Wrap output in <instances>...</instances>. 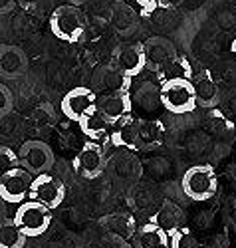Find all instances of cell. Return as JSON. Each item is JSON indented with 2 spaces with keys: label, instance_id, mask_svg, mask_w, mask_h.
<instances>
[{
  "label": "cell",
  "instance_id": "cb8c5ba5",
  "mask_svg": "<svg viewBox=\"0 0 236 248\" xmlns=\"http://www.w3.org/2000/svg\"><path fill=\"white\" fill-rule=\"evenodd\" d=\"M115 175L125 179V181H135L141 177L143 167H141V161L137 159L135 151L125 149V153H119L115 157V167H113Z\"/></svg>",
  "mask_w": 236,
  "mask_h": 248
},
{
  "label": "cell",
  "instance_id": "5bb4252c",
  "mask_svg": "<svg viewBox=\"0 0 236 248\" xmlns=\"http://www.w3.org/2000/svg\"><path fill=\"white\" fill-rule=\"evenodd\" d=\"M131 95V103L147 115H153L163 108L161 101V86H157L155 81H143V84L137 86V90Z\"/></svg>",
  "mask_w": 236,
  "mask_h": 248
},
{
  "label": "cell",
  "instance_id": "4316f807",
  "mask_svg": "<svg viewBox=\"0 0 236 248\" xmlns=\"http://www.w3.org/2000/svg\"><path fill=\"white\" fill-rule=\"evenodd\" d=\"M141 167H143V171H145L149 177H151V179L161 181V179L169 177V173H171V161H169L167 157L153 155V157L145 159V161L141 163Z\"/></svg>",
  "mask_w": 236,
  "mask_h": 248
},
{
  "label": "cell",
  "instance_id": "1f68e13d",
  "mask_svg": "<svg viewBox=\"0 0 236 248\" xmlns=\"http://www.w3.org/2000/svg\"><path fill=\"white\" fill-rule=\"evenodd\" d=\"M135 2H137L143 10H151V12H153V10L159 6L161 0H135Z\"/></svg>",
  "mask_w": 236,
  "mask_h": 248
},
{
  "label": "cell",
  "instance_id": "ba28073f",
  "mask_svg": "<svg viewBox=\"0 0 236 248\" xmlns=\"http://www.w3.org/2000/svg\"><path fill=\"white\" fill-rule=\"evenodd\" d=\"M30 183H32V175L24 167L16 165V167L0 175V199L12 204L22 202L28 197Z\"/></svg>",
  "mask_w": 236,
  "mask_h": 248
},
{
  "label": "cell",
  "instance_id": "7402d4cb",
  "mask_svg": "<svg viewBox=\"0 0 236 248\" xmlns=\"http://www.w3.org/2000/svg\"><path fill=\"white\" fill-rule=\"evenodd\" d=\"M137 12L129 6L121 2V0H117V2H113L111 6V24L115 26L117 32L121 34H129L137 28Z\"/></svg>",
  "mask_w": 236,
  "mask_h": 248
},
{
  "label": "cell",
  "instance_id": "484cf974",
  "mask_svg": "<svg viewBox=\"0 0 236 248\" xmlns=\"http://www.w3.org/2000/svg\"><path fill=\"white\" fill-rule=\"evenodd\" d=\"M169 246L171 248H203L201 240L189 226H179L173 232H169Z\"/></svg>",
  "mask_w": 236,
  "mask_h": 248
},
{
  "label": "cell",
  "instance_id": "d6986e66",
  "mask_svg": "<svg viewBox=\"0 0 236 248\" xmlns=\"http://www.w3.org/2000/svg\"><path fill=\"white\" fill-rule=\"evenodd\" d=\"M78 123H79L81 133L88 139H92V141H101V139H105L107 135H110L111 123L97 111V108H94L85 115H81V119Z\"/></svg>",
  "mask_w": 236,
  "mask_h": 248
},
{
  "label": "cell",
  "instance_id": "277c9868",
  "mask_svg": "<svg viewBox=\"0 0 236 248\" xmlns=\"http://www.w3.org/2000/svg\"><path fill=\"white\" fill-rule=\"evenodd\" d=\"M50 28L58 40H63V42H68V44H76V42H79L85 32V18L79 8L63 4L52 12Z\"/></svg>",
  "mask_w": 236,
  "mask_h": 248
},
{
  "label": "cell",
  "instance_id": "2e32d148",
  "mask_svg": "<svg viewBox=\"0 0 236 248\" xmlns=\"http://www.w3.org/2000/svg\"><path fill=\"white\" fill-rule=\"evenodd\" d=\"M117 129L110 135L111 137V143L119 149H129V151H141L139 147V121L135 119H129V115L119 119L117 123Z\"/></svg>",
  "mask_w": 236,
  "mask_h": 248
},
{
  "label": "cell",
  "instance_id": "ffe728a7",
  "mask_svg": "<svg viewBox=\"0 0 236 248\" xmlns=\"http://www.w3.org/2000/svg\"><path fill=\"white\" fill-rule=\"evenodd\" d=\"M169 246V234L161 226L147 222L135 232V248H167Z\"/></svg>",
  "mask_w": 236,
  "mask_h": 248
},
{
  "label": "cell",
  "instance_id": "7c38bea8",
  "mask_svg": "<svg viewBox=\"0 0 236 248\" xmlns=\"http://www.w3.org/2000/svg\"><path fill=\"white\" fill-rule=\"evenodd\" d=\"M143 54H145V64L149 70L157 72L165 62H169L173 56H177V48L169 38L163 36H151L143 42Z\"/></svg>",
  "mask_w": 236,
  "mask_h": 248
},
{
  "label": "cell",
  "instance_id": "4dcf8cb0",
  "mask_svg": "<svg viewBox=\"0 0 236 248\" xmlns=\"http://www.w3.org/2000/svg\"><path fill=\"white\" fill-rule=\"evenodd\" d=\"M195 222H197V226L199 229H210L212 226V213L210 211H197L195 213Z\"/></svg>",
  "mask_w": 236,
  "mask_h": 248
},
{
  "label": "cell",
  "instance_id": "83f0119b",
  "mask_svg": "<svg viewBox=\"0 0 236 248\" xmlns=\"http://www.w3.org/2000/svg\"><path fill=\"white\" fill-rule=\"evenodd\" d=\"M16 165H18V153H14V149L8 145H0V175L16 167Z\"/></svg>",
  "mask_w": 236,
  "mask_h": 248
},
{
  "label": "cell",
  "instance_id": "44dd1931",
  "mask_svg": "<svg viewBox=\"0 0 236 248\" xmlns=\"http://www.w3.org/2000/svg\"><path fill=\"white\" fill-rule=\"evenodd\" d=\"M159 76L161 81H167V79H177V78H185V79H192V66L187 56H173L169 62L155 72Z\"/></svg>",
  "mask_w": 236,
  "mask_h": 248
},
{
  "label": "cell",
  "instance_id": "52a82bcc",
  "mask_svg": "<svg viewBox=\"0 0 236 248\" xmlns=\"http://www.w3.org/2000/svg\"><path fill=\"white\" fill-rule=\"evenodd\" d=\"M107 167V159L99 143L85 141L83 147L74 157V171L81 179H97Z\"/></svg>",
  "mask_w": 236,
  "mask_h": 248
},
{
  "label": "cell",
  "instance_id": "d4e9b609",
  "mask_svg": "<svg viewBox=\"0 0 236 248\" xmlns=\"http://www.w3.org/2000/svg\"><path fill=\"white\" fill-rule=\"evenodd\" d=\"M26 234L14 224V220L0 222V248H24Z\"/></svg>",
  "mask_w": 236,
  "mask_h": 248
},
{
  "label": "cell",
  "instance_id": "d6a6232c",
  "mask_svg": "<svg viewBox=\"0 0 236 248\" xmlns=\"http://www.w3.org/2000/svg\"><path fill=\"white\" fill-rule=\"evenodd\" d=\"M16 6V0H0V14H8Z\"/></svg>",
  "mask_w": 236,
  "mask_h": 248
},
{
  "label": "cell",
  "instance_id": "836d02e7",
  "mask_svg": "<svg viewBox=\"0 0 236 248\" xmlns=\"http://www.w3.org/2000/svg\"><path fill=\"white\" fill-rule=\"evenodd\" d=\"M2 220H6L4 218V201L0 199V222H2Z\"/></svg>",
  "mask_w": 236,
  "mask_h": 248
},
{
  "label": "cell",
  "instance_id": "5b68a950",
  "mask_svg": "<svg viewBox=\"0 0 236 248\" xmlns=\"http://www.w3.org/2000/svg\"><path fill=\"white\" fill-rule=\"evenodd\" d=\"M18 165L24 167L32 177L48 173L54 167V151L50 149L48 143L40 139H30L22 143L18 151Z\"/></svg>",
  "mask_w": 236,
  "mask_h": 248
},
{
  "label": "cell",
  "instance_id": "ac0fdd59",
  "mask_svg": "<svg viewBox=\"0 0 236 248\" xmlns=\"http://www.w3.org/2000/svg\"><path fill=\"white\" fill-rule=\"evenodd\" d=\"M101 226L115 238H133L137 232V220L129 213H113L101 218Z\"/></svg>",
  "mask_w": 236,
  "mask_h": 248
},
{
  "label": "cell",
  "instance_id": "f546056e",
  "mask_svg": "<svg viewBox=\"0 0 236 248\" xmlns=\"http://www.w3.org/2000/svg\"><path fill=\"white\" fill-rule=\"evenodd\" d=\"M206 246H208V248H230V246H232L230 232H228L226 229H222V231H219V232H212Z\"/></svg>",
  "mask_w": 236,
  "mask_h": 248
},
{
  "label": "cell",
  "instance_id": "e575fe53",
  "mask_svg": "<svg viewBox=\"0 0 236 248\" xmlns=\"http://www.w3.org/2000/svg\"><path fill=\"white\" fill-rule=\"evenodd\" d=\"M230 50H232V54L236 56V38L232 40V44H230Z\"/></svg>",
  "mask_w": 236,
  "mask_h": 248
},
{
  "label": "cell",
  "instance_id": "9c48e42d",
  "mask_svg": "<svg viewBox=\"0 0 236 248\" xmlns=\"http://www.w3.org/2000/svg\"><path fill=\"white\" fill-rule=\"evenodd\" d=\"M95 101H97V95L92 88H74L62 97L60 109L70 121L78 123L81 115H85L90 109L95 108Z\"/></svg>",
  "mask_w": 236,
  "mask_h": 248
},
{
  "label": "cell",
  "instance_id": "7a4b0ae2",
  "mask_svg": "<svg viewBox=\"0 0 236 248\" xmlns=\"http://www.w3.org/2000/svg\"><path fill=\"white\" fill-rule=\"evenodd\" d=\"M161 101H163V108L167 111L177 113V115L192 113L199 108L192 79H185V78L163 81L161 84Z\"/></svg>",
  "mask_w": 236,
  "mask_h": 248
},
{
  "label": "cell",
  "instance_id": "e0dca14e",
  "mask_svg": "<svg viewBox=\"0 0 236 248\" xmlns=\"http://www.w3.org/2000/svg\"><path fill=\"white\" fill-rule=\"evenodd\" d=\"M192 86H195V95H197V106L203 108H217V103L220 101V88L208 72L199 74L192 79Z\"/></svg>",
  "mask_w": 236,
  "mask_h": 248
},
{
  "label": "cell",
  "instance_id": "8992f818",
  "mask_svg": "<svg viewBox=\"0 0 236 248\" xmlns=\"http://www.w3.org/2000/svg\"><path fill=\"white\" fill-rule=\"evenodd\" d=\"M28 199L38 201L44 206H48L50 211H54L63 202V199H66V187H63V183L58 177H54L50 173L34 175L32 183H30Z\"/></svg>",
  "mask_w": 236,
  "mask_h": 248
},
{
  "label": "cell",
  "instance_id": "603a6c76",
  "mask_svg": "<svg viewBox=\"0 0 236 248\" xmlns=\"http://www.w3.org/2000/svg\"><path fill=\"white\" fill-rule=\"evenodd\" d=\"M165 139V125L161 121H139V147L149 151L159 147Z\"/></svg>",
  "mask_w": 236,
  "mask_h": 248
},
{
  "label": "cell",
  "instance_id": "3957f363",
  "mask_svg": "<svg viewBox=\"0 0 236 248\" xmlns=\"http://www.w3.org/2000/svg\"><path fill=\"white\" fill-rule=\"evenodd\" d=\"M14 224L26 234V238L42 236L52 224L50 209L38 201L24 199L22 202H18V209L14 213Z\"/></svg>",
  "mask_w": 236,
  "mask_h": 248
},
{
  "label": "cell",
  "instance_id": "9a60e30c",
  "mask_svg": "<svg viewBox=\"0 0 236 248\" xmlns=\"http://www.w3.org/2000/svg\"><path fill=\"white\" fill-rule=\"evenodd\" d=\"M149 222L161 226V229L169 234V232H173L175 229H179V226H185L187 224V217H185V211L181 209L177 202L163 201L161 206L153 213V217H151V220H149Z\"/></svg>",
  "mask_w": 236,
  "mask_h": 248
},
{
  "label": "cell",
  "instance_id": "6da1fadb",
  "mask_svg": "<svg viewBox=\"0 0 236 248\" xmlns=\"http://www.w3.org/2000/svg\"><path fill=\"white\" fill-rule=\"evenodd\" d=\"M183 193L195 202H206L219 191L217 171L210 165H192L181 179Z\"/></svg>",
  "mask_w": 236,
  "mask_h": 248
},
{
  "label": "cell",
  "instance_id": "f1b7e54d",
  "mask_svg": "<svg viewBox=\"0 0 236 248\" xmlns=\"http://www.w3.org/2000/svg\"><path fill=\"white\" fill-rule=\"evenodd\" d=\"M14 108V95L10 92V88H6L4 84H0V119L6 117Z\"/></svg>",
  "mask_w": 236,
  "mask_h": 248
},
{
  "label": "cell",
  "instance_id": "8fae6325",
  "mask_svg": "<svg viewBox=\"0 0 236 248\" xmlns=\"http://www.w3.org/2000/svg\"><path fill=\"white\" fill-rule=\"evenodd\" d=\"M95 108L97 111L111 123H117L119 119L127 117L133 109V103H131V95L127 90H117V92H110L105 93L103 97H99L95 101Z\"/></svg>",
  "mask_w": 236,
  "mask_h": 248
},
{
  "label": "cell",
  "instance_id": "4fadbf2b",
  "mask_svg": "<svg viewBox=\"0 0 236 248\" xmlns=\"http://www.w3.org/2000/svg\"><path fill=\"white\" fill-rule=\"evenodd\" d=\"M28 70V58L22 48L14 44H0V76L16 79Z\"/></svg>",
  "mask_w": 236,
  "mask_h": 248
},
{
  "label": "cell",
  "instance_id": "30bf717a",
  "mask_svg": "<svg viewBox=\"0 0 236 248\" xmlns=\"http://www.w3.org/2000/svg\"><path fill=\"white\" fill-rule=\"evenodd\" d=\"M113 66L123 74L125 79L131 81L147 68L143 44H121L113 54Z\"/></svg>",
  "mask_w": 236,
  "mask_h": 248
}]
</instances>
